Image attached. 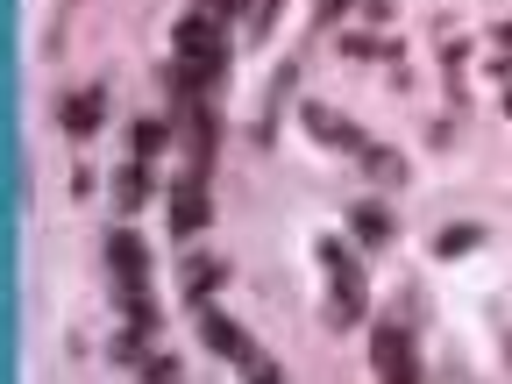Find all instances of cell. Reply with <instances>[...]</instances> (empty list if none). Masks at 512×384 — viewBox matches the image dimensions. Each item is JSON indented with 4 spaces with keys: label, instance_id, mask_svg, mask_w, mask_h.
<instances>
[{
    "label": "cell",
    "instance_id": "obj_8",
    "mask_svg": "<svg viewBox=\"0 0 512 384\" xmlns=\"http://www.w3.org/2000/svg\"><path fill=\"white\" fill-rule=\"evenodd\" d=\"M100 107H107V93L93 86V93H79V100H64L57 114H64V136H93L100 128Z\"/></svg>",
    "mask_w": 512,
    "mask_h": 384
},
{
    "label": "cell",
    "instance_id": "obj_19",
    "mask_svg": "<svg viewBox=\"0 0 512 384\" xmlns=\"http://www.w3.org/2000/svg\"><path fill=\"white\" fill-rule=\"evenodd\" d=\"M505 114H512V93H505Z\"/></svg>",
    "mask_w": 512,
    "mask_h": 384
},
{
    "label": "cell",
    "instance_id": "obj_5",
    "mask_svg": "<svg viewBox=\"0 0 512 384\" xmlns=\"http://www.w3.org/2000/svg\"><path fill=\"white\" fill-rule=\"evenodd\" d=\"M200 335H207V349H214V356H228V363H242V370L264 356V349L249 342V328H235V320H228V313H214V306L200 313Z\"/></svg>",
    "mask_w": 512,
    "mask_h": 384
},
{
    "label": "cell",
    "instance_id": "obj_10",
    "mask_svg": "<svg viewBox=\"0 0 512 384\" xmlns=\"http://www.w3.org/2000/svg\"><path fill=\"white\" fill-rule=\"evenodd\" d=\"M477 242H484V228H477V221H456V228L434 235V256H448V264H456V256H470Z\"/></svg>",
    "mask_w": 512,
    "mask_h": 384
},
{
    "label": "cell",
    "instance_id": "obj_15",
    "mask_svg": "<svg viewBox=\"0 0 512 384\" xmlns=\"http://www.w3.org/2000/svg\"><path fill=\"white\" fill-rule=\"evenodd\" d=\"M128 136H136V164H150V157L164 150V136H171V128H164V121H136Z\"/></svg>",
    "mask_w": 512,
    "mask_h": 384
},
{
    "label": "cell",
    "instance_id": "obj_4",
    "mask_svg": "<svg viewBox=\"0 0 512 384\" xmlns=\"http://www.w3.org/2000/svg\"><path fill=\"white\" fill-rule=\"evenodd\" d=\"M299 121H306V128H313V136L328 143V150H349V157H370V150H377V143L363 136V128H356L349 114H335V107H320V100H313V107H306Z\"/></svg>",
    "mask_w": 512,
    "mask_h": 384
},
{
    "label": "cell",
    "instance_id": "obj_18",
    "mask_svg": "<svg viewBox=\"0 0 512 384\" xmlns=\"http://www.w3.org/2000/svg\"><path fill=\"white\" fill-rule=\"evenodd\" d=\"M498 43H505V50H512V22H505V29H498Z\"/></svg>",
    "mask_w": 512,
    "mask_h": 384
},
{
    "label": "cell",
    "instance_id": "obj_16",
    "mask_svg": "<svg viewBox=\"0 0 512 384\" xmlns=\"http://www.w3.org/2000/svg\"><path fill=\"white\" fill-rule=\"evenodd\" d=\"M143 384H178V363H171V356H150V370H143Z\"/></svg>",
    "mask_w": 512,
    "mask_h": 384
},
{
    "label": "cell",
    "instance_id": "obj_14",
    "mask_svg": "<svg viewBox=\"0 0 512 384\" xmlns=\"http://www.w3.org/2000/svg\"><path fill=\"white\" fill-rule=\"evenodd\" d=\"M363 171H370L377 185H406V157H399V150H370Z\"/></svg>",
    "mask_w": 512,
    "mask_h": 384
},
{
    "label": "cell",
    "instance_id": "obj_17",
    "mask_svg": "<svg viewBox=\"0 0 512 384\" xmlns=\"http://www.w3.org/2000/svg\"><path fill=\"white\" fill-rule=\"evenodd\" d=\"M249 0H207V15H242Z\"/></svg>",
    "mask_w": 512,
    "mask_h": 384
},
{
    "label": "cell",
    "instance_id": "obj_7",
    "mask_svg": "<svg viewBox=\"0 0 512 384\" xmlns=\"http://www.w3.org/2000/svg\"><path fill=\"white\" fill-rule=\"evenodd\" d=\"M107 264H114V278H121L128 292H143V285H150V264H143V242L128 235V228H114V235H107Z\"/></svg>",
    "mask_w": 512,
    "mask_h": 384
},
{
    "label": "cell",
    "instance_id": "obj_11",
    "mask_svg": "<svg viewBox=\"0 0 512 384\" xmlns=\"http://www.w3.org/2000/svg\"><path fill=\"white\" fill-rule=\"evenodd\" d=\"M349 228H356L363 242H392V214L370 207V200H363V207H349Z\"/></svg>",
    "mask_w": 512,
    "mask_h": 384
},
{
    "label": "cell",
    "instance_id": "obj_12",
    "mask_svg": "<svg viewBox=\"0 0 512 384\" xmlns=\"http://www.w3.org/2000/svg\"><path fill=\"white\" fill-rule=\"evenodd\" d=\"M221 278H228V264H214V256H200V264H192V271H185V292H192V299H200V306H207V292H214Z\"/></svg>",
    "mask_w": 512,
    "mask_h": 384
},
{
    "label": "cell",
    "instance_id": "obj_6",
    "mask_svg": "<svg viewBox=\"0 0 512 384\" xmlns=\"http://www.w3.org/2000/svg\"><path fill=\"white\" fill-rule=\"evenodd\" d=\"M207 221H214V207H207L200 171H192V178H178V185H171V235H200Z\"/></svg>",
    "mask_w": 512,
    "mask_h": 384
},
{
    "label": "cell",
    "instance_id": "obj_13",
    "mask_svg": "<svg viewBox=\"0 0 512 384\" xmlns=\"http://www.w3.org/2000/svg\"><path fill=\"white\" fill-rule=\"evenodd\" d=\"M107 363H121V370H150L143 335H136V328H128V335H114V342H107Z\"/></svg>",
    "mask_w": 512,
    "mask_h": 384
},
{
    "label": "cell",
    "instance_id": "obj_2",
    "mask_svg": "<svg viewBox=\"0 0 512 384\" xmlns=\"http://www.w3.org/2000/svg\"><path fill=\"white\" fill-rule=\"evenodd\" d=\"M320 264H328V278H335V306H328V320H335V328L363 320V313H370V292H363V271L349 264V249H342L335 235L320 242Z\"/></svg>",
    "mask_w": 512,
    "mask_h": 384
},
{
    "label": "cell",
    "instance_id": "obj_1",
    "mask_svg": "<svg viewBox=\"0 0 512 384\" xmlns=\"http://www.w3.org/2000/svg\"><path fill=\"white\" fill-rule=\"evenodd\" d=\"M171 50H178V64H200L207 79H221V64H228V36H221V22L207 8L185 15V22H171Z\"/></svg>",
    "mask_w": 512,
    "mask_h": 384
},
{
    "label": "cell",
    "instance_id": "obj_3",
    "mask_svg": "<svg viewBox=\"0 0 512 384\" xmlns=\"http://www.w3.org/2000/svg\"><path fill=\"white\" fill-rule=\"evenodd\" d=\"M370 363H377V384H420V363H413V335L399 320H384L370 335Z\"/></svg>",
    "mask_w": 512,
    "mask_h": 384
},
{
    "label": "cell",
    "instance_id": "obj_9",
    "mask_svg": "<svg viewBox=\"0 0 512 384\" xmlns=\"http://www.w3.org/2000/svg\"><path fill=\"white\" fill-rule=\"evenodd\" d=\"M143 200H150V171H143V164H128V171H114V207H121V214H136Z\"/></svg>",
    "mask_w": 512,
    "mask_h": 384
}]
</instances>
